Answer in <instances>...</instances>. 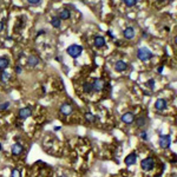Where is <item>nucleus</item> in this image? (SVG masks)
<instances>
[{"mask_svg":"<svg viewBox=\"0 0 177 177\" xmlns=\"http://www.w3.org/2000/svg\"><path fill=\"white\" fill-rule=\"evenodd\" d=\"M105 38L104 37H102V36H97L94 38V45H96V47H98V49H100V47H103V46H105Z\"/></svg>","mask_w":177,"mask_h":177,"instance_id":"ddd939ff","label":"nucleus"},{"mask_svg":"<svg viewBox=\"0 0 177 177\" xmlns=\"http://www.w3.org/2000/svg\"><path fill=\"white\" fill-rule=\"evenodd\" d=\"M39 58L37 57V55H30V58H28V66L31 67H34L37 66L38 64H39Z\"/></svg>","mask_w":177,"mask_h":177,"instance_id":"dca6fc26","label":"nucleus"},{"mask_svg":"<svg viewBox=\"0 0 177 177\" xmlns=\"http://www.w3.org/2000/svg\"><path fill=\"white\" fill-rule=\"evenodd\" d=\"M126 67H127L126 63H125V61H123V60H118V61L116 63V65H115V69H116V71H118V72L125 71V70H126Z\"/></svg>","mask_w":177,"mask_h":177,"instance_id":"4468645a","label":"nucleus"},{"mask_svg":"<svg viewBox=\"0 0 177 177\" xmlns=\"http://www.w3.org/2000/svg\"><path fill=\"white\" fill-rule=\"evenodd\" d=\"M166 106H168V102H166L164 98H159V99H157V102H156V104H155V108H156L157 110H159V111L165 110Z\"/></svg>","mask_w":177,"mask_h":177,"instance_id":"9d476101","label":"nucleus"},{"mask_svg":"<svg viewBox=\"0 0 177 177\" xmlns=\"http://www.w3.org/2000/svg\"><path fill=\"white\" fill-rule=\"evenodd\" d=\"M10 102H5V103H3V104H0V111H5V110H7L10 108Z\"/></svg>","mask_w":177,"mask_h":177,"instance_id":"5701e85b","label":"nucleus"},{"mask_svg":"<svg viewBox=\"0 0 177 177\" xmlns=\"http://www.w3.org/2000/svg\"><path fill=\"white\" fill-rule=\"evenodd\" d=\"M11 177H21L20 171L18 170V169H13L12 172H11Z\"/></svg>","mask_w":177,"mask_h":177,"instance_id":"b1692460","label":"nucleus"},{"mask_svg":"<svg viewBox=\"0 0 177 177\" xmlns=\"http://www.w3.org/2000/svg\"><path fill=\"white\" fill-rule=\"evenodd\" d=\"M3 28H4V24H3L1 21H0V32L3 31Z\"/></svg>","mask_w":177,"mask_h":177,"instance_id":"c756f323","label":"nucleus"},{"mask_svg":"<svg viewBox=\"0 0 177 177\" xmlns=\"http://www.w3.org/2000/svg\"><path fill=\"white\" fill-rule=\"evenodd\" d=\"M162 71H163V67H162V66L158 67V73H162Z\"/></svg>","mask_w":177,"mask_h":177,"instance_id":"2f4dec72","label":"nucleus"},{"mask_svg":"<svg viewBox=\"0 0 177 177\" xmlns=\"http://www.w3.org/2000/svg\"><path fill=\"white\" fill-rule=\"evenodd\" d=\"M10 79H11V76L7 73L6 71H1V72H0V82H1V83L5 84V83L9 82Z\"/></svg>","mask_w":177,"mask_h":177,"instance_id":"f3484780","label":"nucleus"},{"mask_svg":"<svg viewBox=\"0 0 177 177\" xmlns=\"http://www.w3.org/2000/svg\"><path fill=\"white\" fill-rule=\"evenodd\" d=\"M144 124H145V118H144V117H141V118L137 119V125H138L139 127L144 126Z\"/></svg>","mask_w":177,"mask_h":177,"instance_id":"393cba45","label":"nucleus"},{"mask_svg":"<svg viewBox=\"0 0 177 177\" xmlns=\"http://www.w3.org/2000/svg\"><path fill=\"white\" fill-rule=\"evenodd\" d=\"M60 19H59V17H53L52 19H51V25L54 27V28H59L60 27Z\"/></svg>","mask_w":177,"mask_h":177,"instance_id":"6ab92c4d","label":"nucleus"},{"mask_svg":"<svg viewBox=\"0 0 177 177\" xmlns=\"http://www.w3.org/2000/svg\"><path fill=\"white\" fill-rule=\"evenodd\" d=\"M123 36L125 37V39H132L135 37V28L133 27H126L124 31H123Z\"/></svg>","mask_w":177,"mask_h":177,"instance_id":"f8f14e48","label":"nucleus"},{"mask_svg":"<svg viewBox=\"0 0 177 177\" xmlns=\"http://www.w3.org/2000/svg\"><path fill=\"white\" fill-rule=\"evenodd\" d=\"M44 33H45V31L42 30V31H39V32H38V36H39V34H44Z\"/></svg>","mask_w":177,"mask_h":177,"instance_id":"7c9ffc66","label":"nucleus"},{"mask_svg":"<svg viewBox=\"0 0 177 177\" xmlns=\"http://www.w3.org/2000/svg\"><path fill=\"white\" fill-rule=\"evenodd\" d=\"M19 118L20 119H26V118H28V117H31V115H32V109L31 108H22V109H20L19 110Z\"/></svg>","mask_w":177,"mask_h":177,"instance_id":"423d86ee","label":"nucleus"},{"mask_svg":"<svg viewBox=\"0 0 177 177\" xmlns=\"http://www.w3.org/2000/svg\"><path fill=\"white\" fill-rule=\"evenodd\" d=\"M137 57H138L139 60L147 61L150 58H152V53H151V51L149 49H147V47H142V49H139L138 52H137Z\"/></svg>","mask_w":177,"mask_h":177,"instance_id":"f03ea898","label":"nucleus"},{"mask_svg":"<svg viewBox=\"0 0 177 177\" xmlns=\"http://www.w3.org/2000/svg\"><path fill=\"white\" fill-rule=\"evenodd\" d=\"M158 144H159L160 148L168 149L169 147H170V144H171V137H170V136H168V135L160 136L159 139H158Z\"/></svg>","mask_w":177,"mask_h":177,"instance_id":"20e7f679","label":"nucleus"},{"mask_svg":"<svg viewBox=\"0 0 177 177\" xmlns=\"http://www.w3.org/2000/svg\"><path fill=\"white\" fill-rule=\"evenodd\" d=\"M59 19L60 20H67V19H70V17H71V12L69 11V10H66V9H64L60 13H59Z\"/></svg>","mask_w":177,"mask_h":177,"instance_id":"2eb2a0df","label":"nucleus"},{"mask_svg":"<svg viewBox=\"0 0 177 177\" xmlns=\"http://www.w3.org/2000/svg\"><path fill=\"white\" fill-rule=\"evenodd\" d=\"M85 119L87 120L88 123H92V122H94V119H96V117L91 114V112H87V114L85 115Z\"/></svg>","mask_w":177,"mask_h":177,"instance_id":"412c9836","label":"nucleus"},{"mask_svg":"<svg viewBox=\"0 0 177 177\" xmlns=\"http://www.w3.org/2000/svg\"><path fill=\"white\" fill-rule=\"evenodd\" d=\"M54 130H55V131H58V130H60V126H57V127H54Z\"/></svg>","mask_w":177,"mask_h":177,"instance_id":"473e14b6","label":"nucleus"},{"mask_svg":"<svg viewBox=\"0 0 177 177\" xmlns=\"http://www.w3.org/2000/svg\"><path fill=\"white\" fill-rule=\"evenodd\" d=\"M72 111H73V108H72V105H71V104H69V103H64L63 105L60 106V112L63 115H65V116L71 115Z\"/></svg>","mask_w":177,"mask_h":177,"instance_id":"0eeeda50","label":"nucleus"},{"mask_svg":"<svg viewBox=\"0 0 177 177\" xmlns=\"http://www.w3.org/2000/svg\"><path fill=\"white\" fill-rule=\"evenodd\" d=\"M9 64H10V61L6 57H0V70L4 71L7 66H9Z\"/></svg>","mask_w":177,"mask_h":177,"instance_id":"a211bd4d","label":"nucleus"},{"mask_svg":"<svg viewBox=\"0 0 177 177\" xmlns=\"http://www.w3.org/2000/svg\"><path fill=\"white\" fill-rule=\"evenodd\" d=\"M148 85L151 86V87H154V86H155V80H154V79H150L149 82H148Z\"/></svg>","mask_w":177,"mask_h":177,"instance_id":"bb28decb","label":"nucleus"},{"mask_svg":"<svg viewBox=\"0 0 177 177\" xmlns=\"http://www.w3.org/2000/svg\"><path fill=\"white\" fill-rule=\"evenodd\" d=\"M27 1H28V4H33V5H37V4L40 1V0H27Z\"/></svg>","mask_w":177,"mask_h":177,"instance_id":"cd10ccee","label":"nucleus"},{"mask_svg":"<svg viewBox=\"0 0 177 177\" xmlns=\"http://www.w3.org/2000/svg\"><path fill=\"white\" fill-rule=\"evenodd\" d=\"M3 150V145H1V143H0V151Z\"/></svg>","mask_w":177,"mask_h":177,"instance_id":"72a5a7b5","label":"nucleus"},{"mask_svg":"<svg viewBox=\"0 0 177 177\" xmlns=\"http://www.w3.org/2000/svg\"><path fill=\"white\" fill-rule=\"evenodd\" d=\"M122 120L125 124H132L135 120V115L132 112H125V114L122 116Z\"/></svg>","mask_w":177,"mask_h":177,"instance_id":"1a4fd4ad","label":"nucleus"},{"mask_svg":"<svg viewBox=\"0 0 177 177\" xmlns=\"http://www.w3.org/2000/svg\"><path fill=\"white\" fill-rule=\"evenodd\" d=\"M141 166L144 171H150L154 169L155 166V160L152 159L151 157H148V158H144L142 162H141Z\"/></svg>","mask_w":177,"mask_h":177,"instance_id":"7ed1b4c3","label":"nucleus"},{"mask_svg":"<svg viewBox=\"0 0 177 177\" xmlns=\"http://www.w3.org/2000/svg\"><path fill=\"white\" fill-rule=\"evenodd\" d=\"M136 160H137V154H136V152H131L130 155H127L125 157V164L127 166H131L136 163Z\"/></svg>","mask_w":177,"mask_h":177,"instance_id":"6e6552de","label":"nucleus"},{"mask_svg":"<svg viewBox=\"0 0 177 177\" xmlns=\"http://www.w3.org/2000/svg\"><path fill=\"white\" fill-rule=\"evenodd\" d=\"M91 85H92V90L93 91H97V92L102 91L103 88H104V82H103L102 79H99V78H96Z\"/></svg>","mask_w":177,"mask_h":177,"instance_id":"39448f33","label":"nucleus"},{"mask_svg":"<svg viewBox=\"0 0 177 177\" xmlns=\"http://www.w3.org/2000/svg\"><path fill=\"white\" fill-rule=\"evenodd\" d=\"M21 71H22V69L20 67V66H15V72L19 75V73H21Z\"/></svg>","mask_w":177,"mask_h":177,"instance_id":"c85d7f7f","label":"nucleus"},{"mask_svg":"<svg viewBox=\"0 0 177 177\" xmlns=\"http://www.w3.org/2000/svg\"><path fill=\"white\" fill-rule=\"evenodd\" d=\"M67 54L70 55V57L72 58H78L80 54H82L83 52V46H80V45H71L67 47V50H66Z\"/></svg>","mask_w":177,"mask_h":177,"instance_id":"f257e3e1","label":"nucleus"},{"mask_svg":"<svg viewBox=\"0 0 177 177\" xmlns=\"http://www.w3.org/2000/svg\"><path fill=\"white\" fill-rule=\"evenodd\" d=\"M83 88H84V91L87 92V93H90V92L93 91V90H92V85H91L90 83H84V84H83Z\"/></svg>","mask_w":177,"mask_h":177,"instance_id":"aec40b11","label":"nucleus"},{"mask_svg":"<svg viewBox=\"0 0 177 177\" xmlns=\"http://www.w3.org/2000/svg\"><path fill=\"white\" fill-rule=\"evenodd\" d=\"M141 138L144 139V141H148V133H147V131H142L141 132Z\"/></svg>","mask_w":177,"mask_h":177,"instance_id":"a878e982","label":"nucleus"},{"mask_svg":"<svg viewBox=\"0 0 177 177\" xmlns=\"http://www.w3.org/2000/svg\"><path fill=\"white\" fill-rule=\"evenodd\" d=\"M124 4L127 6V7H132L137 4V0H124Z\"/></svg>","mask_w":177,"mask_h":177,"instance_id":"4be33fe9","label":"nucleus"},{"mask_svg":"<svg viewBox=\"0 0 177 177\" xmlns=\"http://www.w3.org/2000/svg\"><path fill=\"white\" fill-rule=\"evenodd\" d=\"M24 151V147L21 145L20 143H15L14 145L12 147V155L14 156H19L21 155V152Z\"/></svg>","mask_w":177,"mask_h":177,"instance_id":"9b49d317","label":"nucleus"},{"mask_svg":"<svg viewBox=\"0 0 177 177\" xmlns=\"http://www.w3.org/2000/svg\"><path fill=\"white\" fill-rule=\"evenodd\" d=\"M60 177H67V176H66V175H61Z\"/></svg>","mask_w":177,"mask_h":177,"instance_id":"f704fd0d","label":"nucleus"}]
</instances>
